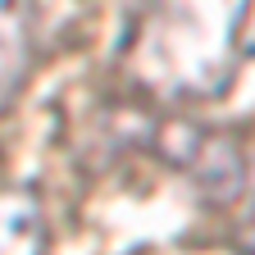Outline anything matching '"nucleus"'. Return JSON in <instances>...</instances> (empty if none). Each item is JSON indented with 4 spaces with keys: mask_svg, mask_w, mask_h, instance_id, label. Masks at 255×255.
<instances>
[{
    "mask_svg": "<svg viewBox=\"0 0 255 255\" xmlns=\"http://www.w3.org/2000/svg\"><path fill=\"white\" fill-rule=\"evenodd\" d=\"M255 64V0H132L114 69L155 105H205Z\"/></svg>",
    "mask_w": 255,
    "mask_h": 255,
    "instance_id": "f257e3e1",
    "label": "nucleus"
},
{
    "mask_svg": "<svg viewBox=\"0 0 255 255\" xmlns=\"http://www.w3.org/2000/svg\"><path fill=\"white\" fill-rule=\"evenodd\" d=\"M187 169L237 255H255V128L187 141Z\"/></svg>",
    "mask_w": 255,
    "mask_h": 255,
    "instance_id": "f03ea898",
    "label": "nucleus"
},
{
    "mask_svg": "<svg viewBox=\"0 0 255 255\" xmlns=\"http://www.w3.org/2000/svg\"><path fill=\"white\" fill-rule=\"evenodd\" d=\"M37 64V14L32 0H0V114H5Z\"/></svg>",
    "mask_w": 255,
    "mask_h": 255,
    "instance_id": "7ed1b4c3",
    "label": "nucleus"
},
{
    "mask_svg": "<svg viewBox=\"0 0 255 255\" xmlns=\"http://www.w3.org/2000/svg\"><path fill=\"white\" fill-rule=\"evenodd\" d=\"M50 228H46V205L27 187L0 182V255H46Z\"/></svg>",
    "mask_w": 255,
    "mask_h": 255,
    "instance_id": "20e7f679",
    "label": "nucleus"
}]
</instances>
